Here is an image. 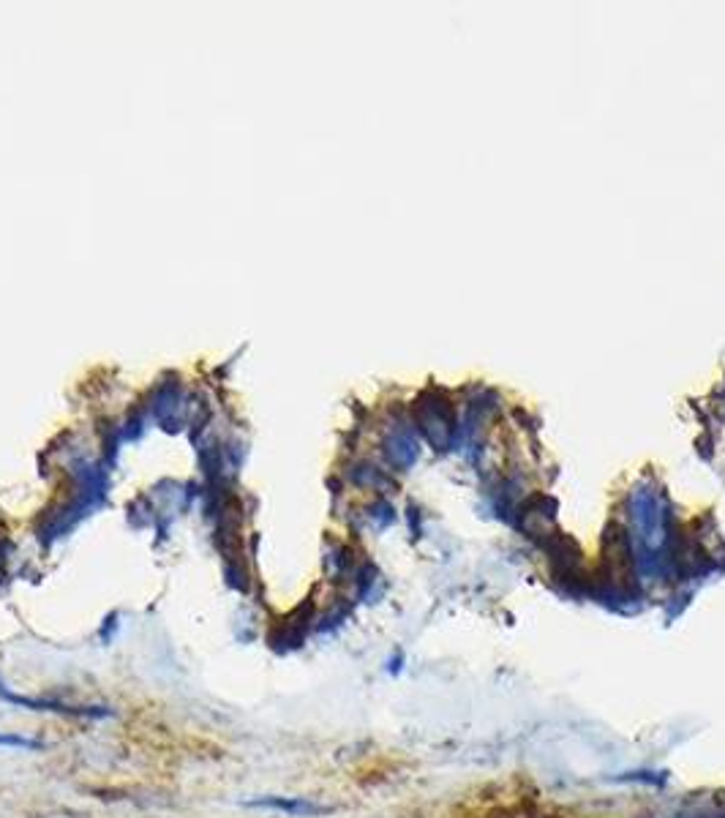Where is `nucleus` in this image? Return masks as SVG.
I'll return each instance as SVG.
<instances>
[{"label": "nucleus", "instance_id": "obj_1", "mask_svg": "<svg viewBox=\"0 0 725 818\" xmlns=\"http://www.w3.org/2000/svg\"><path fill=\"white\" fill-rule=\"evenodd\" d=\"M0 699L6 701V704H17V706H25V709H33V712H66V715H85V718H107L110 712L107 709H101V706H66V704H58V701H41V699H27V696H17V693H11L3 682H0Z\"/></svg>", "mask_w": 725, "mask_h": 818}, {"label": "nucleus", "instance_id": "obj_3", "mask_svg": "<svg viewBox=\"0 0 725 818\" xmlns=\"http://www.w3.org/2000/svg\"><path fill=\"white\" fill-rule=\"evenodd\" d=\"M0 745H3V748H25V750L41 748V742L27 739V736H20V734H0Z\"/></svg>", "mask_w": 725, "mask_h": 818}, {"label": "nucleus", "instance_id": "obj_2", "mask_svg": "<svg viewBox=\"0 0 725 818\" xmlns=\"http://www.w3.org/2000/svg\"><path fill=\"white\" fill-rule=\"evenodd\" d=\"M254 807H273V810H284V813H292V816H317L322 813V807H314L308 802H300V799H278V796H265V799H254L249 802Z\"/></svg>", "mask_w": 725, "mask_h": 818}]
</instances>
